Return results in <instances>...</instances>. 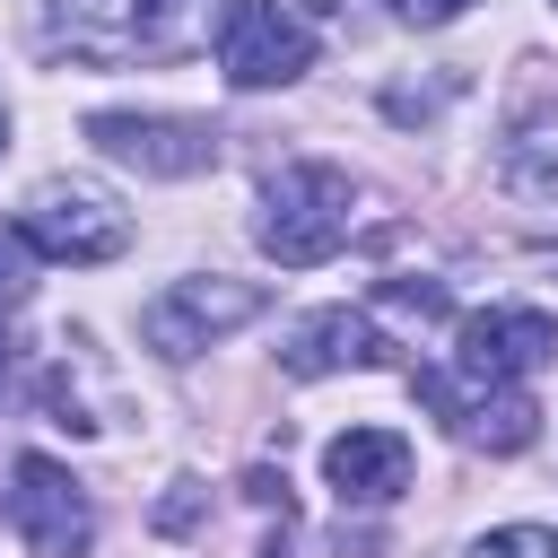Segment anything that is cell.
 <instances>
[{
  "instance_id": "2",
  "label": "cell",
  "mask_w": 558,
  "mask_h": 558,
  "mask_svg": "<svg viewBox=\"0 0 558 558\" xmlns=\"http://www.w3.org/2000/svg\"><path fill=\"white\" fill-rule=\"evenodd\" d=\"M209 0H52L44 17V44L52 52H78V61H166L201 35Z\"/></svg>"
},
{
  "instance_id": "17",
  "label": "cell",
  "mask_w": 558,
  "mask_h": 558,
  "mask_svg": "<svg viewBox=\"0 0 558 558\" xmlns=\"http://www.w3.org/2000/svg\"><path fill=\"white\" fill-rule=\"evenodd\" d=\"M244 488H253V497H262V506H279V514H288V480H279V471H253V480H244Z\"/></svg>"
},
{
  "instance_id": "3",
  "label": "cell",
  "mask_w": 558,
  "mask_h": 558,
  "mask_svg": "<svg viewBox=\"0 0 558 558\" xmlns=\"http://www.w3.org/2000/svg\"><path fill=\"white\" fill-rule=\"evenodd\" d=\"M262 305H270V296H262L253 279H218V270H209V279H174V288H157V296L140 305V340L183 366V357H201L209 340L244 331Z\"/></svg>"
},
{
  "instance_id": "14",
  "label": "cell",
  "mask_w": 558,
  "mask_h": 558,
  "mask_svg": "<svg viewBox=\"0 0 558 558\" xmlns=\"http://www.w3.org/2000/svg\"><path fill=\"white\" fill-rule=\"evenodd\" d=\"M384 305H401V314H453L445 279H384Z\"/></svg>"
},
{
  "instance_id": "10",
  "label": "cell",
  "mask_w": 558,
  "mask_h": 558,
  "mask_svg": "<svg viewBox=\"0 0 558 558\" xmlns=\"http://www.w3.org/2000/svg\"><path fill=\"white\" fill-rule=\"evenodd\" d=\"M323 480L340 488V506H384L410 488V436L392 427H349L323 445Z\"/></svg>"
},
{
  "instance_id": "6",
  "label": "cell",
  "mask_w": 558,
  "mask_h": 558,
  "mask_svg": "<svg viewBox=\"0 0 558 558\" xmlns=\"http://www.w3.org/2000/svg\"><path fill=\"white\" fill-rule=\"evenodd\" d=\"M26 244L44 253V262H70V270H96V262H113L122 244H131V218L113 209V192H96V183H70V174H52L35 201H26Z\"/></svg>"
},
{
  "instance_id": "9",
  "label": "cell",
  "mask_w": 558,
  "mask_h": 558,
  "mask_svg": "<svg viewBox=\"0 0 558 558\" xmlns=\"http://www.w3.org/2000/svg\"><path fill=\"white\" fill-rule=\"evenodd\" d=\"M392 357V340L375 331V314H357V305H323V314H305L296 331H288V349H279V366L288 375H349V366H384Z\"/></svg>"
},
{
  "instance_id": "18",
  "label": "cell",
  "mask_w": 558,
  "mask_h": 558,
  "mask_svg": "<svg viewBox=\"0 0 558 558\" xmlns=\"http://www.w3.org/2000/svg\"><path fill=\"white\" fill-rule=\"evenodd\" d=\"M0 366H9V331H0Z\"/></svg>"
},
{
  "instance_id": "5",
  "label": "cell",
  "mask_w": 558,
  "mask_h": 558,
  "mask_svg": "<svg viewBox=\"0 0 558 558\" xmlns=\"http://www.w3.org/2000/svg\"><path fill=\"white\" fill-rule=\"evenodd\" d=\"M549 357H558V323H549V314H532V305H488V314H462L445 375H453L462 392H497V384H523V375L549 366Z\"/></svg>"
},
{
  "instance_id": "11",
  "label": "cell",
  "mask_w": 558,
  "mask_h": 558,
  "mask_svg": "<svg viewBox=\"0 0 558 558\" xmlns=\"http://www.w3.org/2000/svg\"><path fill=\"white\" fill-rule=\"evenodd\" d=\"M506 183L514 192H558V122H514V140H506Z\"/></svg>"
},
{
  "instance_id": "19",
  "label": "cell",
  "mask_w": 558,
  "mask_h": 558,
  "mask_svg": "<svg viewBox=\"0 0 558 558\" xmlns=\"http://www.w3.org/2000/svg\"><path fill=\"white\" fill-rule=\"evenodd\" d=\"M0 148H9V113H0Z\"/></svg>"
},
{
  "instance_id": "15",
  "label": "cell",
  "mask_w": 558,
  "mask_h": 558,
  "mask_svg": "<svg viewBox=\"0 0 558 558\" xmlns=\"http://www.w3.org/2000/svg\"><path fill=\"white\" fill-rule=\"evenodd\" d=\"M192 514H201V480H174V497L157 506V532H192Z\"/></svg>"
},
{
  "instance_id": "4",
  "label": "cell",
  "mask_w": 558,
  "mask_h": 558,
  "mask_svg": "<svg viewBox=\"0 0 558 558\" xmlns=\"http://www.w3.org/2000/svg\"><path fill=\"white\" fill-rule=\"evenodd\" d=\"M218 70H227V87H244V96L288 87V78L314 70V26H305L296 9H279V0H235V9L218 17Z\"/></svg>"
},
{
  "instance_id": "13",
  "label": "cell",
  "mask_w": 558,
  "mask_h": 558,
  "mask_svg": "<svg viewBox=\"0 0 558 558\" xmlns=\"http://www.w3.org/2000/svg\"><path fill=\"white\" fill-rule=\"evenodd\" d=\"M471 558H558V532H549V523H506V532H488Z\"/></svg>"
},
{
  "instance_id": "12",
  "label": "cell",
  "mask_w": 558,
  "mask_h": 558,
  "mask_svg": "<svg viewBox=\"0 0 558 558\" xmlns=\"http://www.w3.org/2000/svg\"><path fill=\"white\" fill-rule=\"evenodd\" d=\"M35 262H44V253L26 244V227H0V314L35 296Z\"/></svg>"
},
{
  "instance_id": "16",
  "label": "cell",
  "mask_w": 558,
  "mask_h": 558,
  "mask_svg": "<svg viewBox=\"0 0 558 558\" xmlns=\"http://www.w3.org/2000/svg\"><path fill=\"white\" fill-rule=\"evenodd\" d=\"M392 9H401L410 26H453V17H462V9H480V0H392Z\"/></svg>"
},
{
  "instance_id": "8",
  "label": "cell",
  "mask_w": 558,
  "mask_h": 558,
  "mask_svg": "<svg viewBox=\"0 0 558 558\" xmlns=\"http://www.w3.org/2000/svg\"><path fill=\"white\" fill-rule=\"evenodd\" d=\"M87 140H96L113 166H140V174H166V183L218 166V131L192 122V113H131V105H105V113H87Z\"/></svg>"
},
{
  "instance_id": "1",
  "label": "cell",
  "mask_w": 558,
  "mask_h": 558,
  "mask_svg": "<svg viewBox=\"0 0 558 558\" xmlns=\"http://www.w3.org/2000/svg\"><path fill=\"white\" fill-rule=\"evenodd\" d=\"M349 227H357V183L340 174V166H279L270 183H262V218H253V244L279 262V270H314V262H331L340 244H349Z\"/></svg>"
},
{
  "instance_id": "7",
  "label": "cell",
  "mask_w": 558,
  "mask_h": 558,
  "mask_svg": "<svg viewBox=\"0 0 558 558\" xmlns=\"http://www.w3.org/2000/svg\"><path fill=\"white\" fill-rule=\"evenodd\" d=\"M9 523H17V541L35 558H87V541H96V506H87V488L52 453H17V471H9Z\"/></svg>"
}]
</instances>
